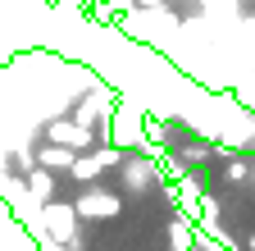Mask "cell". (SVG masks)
<instances>
[{"label":"cell","mask_w":255,"mask_h":251,"mask_svg":"<svg viewBox=\"0 0 255 251\" xmlns=\"http://www.w3.org/2000/svg\"><path fill=\"white\" fill-rule=\"evenodd\" d=\"M246 251H255V233H251V238H246Z\"/></svg>","instance_id":"obj_2"},{"label":"cell","mask_w":255,"mask_h":251,"mask_svg":"<svg viewBox=\"0 0 255 251\" xmlns=\"http://www.w3.org/2000/svg\"><path fill=\"white\" fill-rule=\"evenodd\" d=\"M73 210H78V219H119L123 197L110 192V187H101V183H87V192H78Z\"/></svg>","instance_id":"obj_1"}]
</instances>
